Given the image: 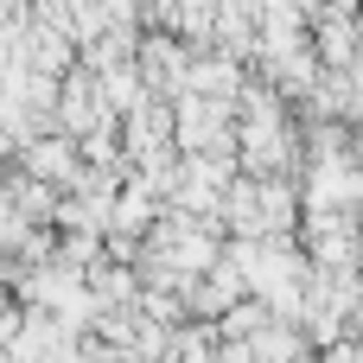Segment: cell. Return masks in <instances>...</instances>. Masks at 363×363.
<instances>
[{"label":"cell","instance_id":"cell-1","mask_svg":"<svg viewBox=\"0 0 363 363\" xmlns=\"http://www.w3.org/2000/svg\"><path fill=\"white\" fill-rule=\"evenodd\" d=\"M26 166H32V179H45V185H77V160H70L64 147H32Z\"/></svg>","mask_w":363,"mask_h":363}]
</instances>
